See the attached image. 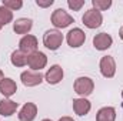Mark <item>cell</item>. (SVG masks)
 I'll return each mask as SVG.
<instances>
[{"instance_id": "obj_7", "label": "cell", "mask_w": 123, "mask_h": 121, "mask_svg": "<svg viewBox=\"0 0 123 121\" xmlns=\"http://www.w3.org/2000/svg\"><path fill=\"white\" fill-rule=\"evenodd\" d=\"M85 38H86V36H85V33L80 30V29H73V30L69 31V34H67V43L72 47L82 46L85 43Z\"/></svg>"}, {"instance_id": "obj_3", "label": "cell", "mask_w": 123, "mask_h": 121, "mask_svg": "<svg viewBox=\"0 0 123 121\" xmlns=\"http://www.w3.org/2000/svg\"><path fill=\"white\" fill-rule=\"evenodd\" d=\"M83 23L89 27V29H96L100 26L102 23V14L99 10L92 9V10H87L83 16Z\"/></svg>"}, {"instance_id": "obj_10", "label": "cell", "mask_w": 123, "mask_h": 121, "mask_svg": "<svg viewBox=\"0 0 123 121\" xmlns=\"http://www.w3.org/2000/svg\"><path fill=\"white\" fill-rule=\"evenodd\" d=\"M93 44H94V47L97 50H106L112 44V37L109 34H106V33H100L93 38Z\"/></svg>"}, {"instance_id": "obj_8", "label": "cell", "mask_w": 123, "mask_h": 121, "mask_svg": "<svg viewBox=\"0 0 123 121\" xmlns=\"http://www.w3.org/2000/svg\"><path fill=\"white\" fill-rule=\"evenodd\" d=\"M115 68H116V66H115L113 57L106 56V57L102 59V61H100V71H102V74L105 77H113Z\"/></svg>"}, {"instance_id": "obj_20", "label": "cell", "mask_w": 123, "mask_h": 121, "mask_svg": "<svg viewBox=\"0 0 123 121\" xmlns=\"http://www.w3.org/2000/svg\"><path fill=\"white\" fill-rule=\"evenodd\" d=\"M112 1L110 0H106V1H102V0H93V6L96 7V10H105L107 7H110Z\"/></svg>"}, {"instance_id": "obj_9", "label": "cell", "mask_w": 123, "mask_h": 121, "mask_svg": "<svg viewBox=\"0 0 123 121\" xmlns=\"http://www.w3.org/2000/svg\"><path fill=\"white\" fill-rule=\"evenodd\" d=\"M43 76L39 71H25L22 73V81L25 86H37L42 83Z\"/></svg>"}, {"instance_id": "obj_25", "label": "cell", "mask_w": 123, "mask_h": 121, "mask_svg": "<svg viewBox=\"0 0 123 121\" xmlns=\"http://www.w3.org/2000/svg\"><path fill=\"white\" fill-rule=\"evenodd\" d=\"M120 37H122V40H123V27L120 29Z\"/></svg>"}, {"instance_id": "obj_15", "label": "cell", "mask_w": 123, "mask_h": 121, "mask_svg": "<svg viewBox=\"0 0 123 121\" xmlns=\"http://www.w3.org/2000/svg\"><path fill=\"white\" fill-rule=\"evenodd\" d=\"M17 108V103L10 101V100H3L0 101V114L1 116H12Z\"/></svg>"}, {"instance_id": "obj_21", "label": "cell", "mask_w": 123, "mask_h": 121, "mask_svg": "<svg viewBox=\"0 0 123 121\" xmlns=\"http://www.w3.org/2000/svg\"><path fill=\"white\" fill-rule=\"evenodd\" d=\"M22 4H23V3H22L20 0H16V1H13V0H4V1H3V6L7 7V9H20Z\"/></svg>"}, {"instance_id": "obj_6", "label": "cell", "mask_w": 123, "mask_h": 121, "mask_svg": "<svg viewBox=\"0 0 123 121\" xmlns=\"http://www.w3.org/2000/svg\"><path fill=\"white\" fill-rule=\"evenodd\" d=\"M37 47V40L33 36H26L20 40V51L23 54H31L36 51Z\"/></svg>"}, {"instance_id": "obj_11", "label": "cell", "mask_w": 123, "mask_h": 121, "mask_svg": "<svg viewBox=\"0 0 123 121\" xmlns=\"http://www.w3.org/2000/svg\"><path fill=\"white\" fill-rule=\"evenodd\" d=\"M36 113H37L36 105L31 104V103H27V104L22 108V111H20V114H19V118L22 121H31L36 117Z\"/></svg>"}, {"instance_id": "obj_2", "label": "cell", "mask_w": 123, "mask_h": 121, "mask_svg": "<svg viewBox=\"0 0 123 121\" xmlns=\"http://www.w3.org/2000/svg\"><path fill=\"white\" fill-rule=\"evenodd\" d=\"M52 23L56 26V27H67L70 23H73V17L70 14H67L63 9H57L53 16H52Z\"/></svg>"}, {"instance_id": "obj_4", "label": "cell", "mask_w": 123, "mask_h": 121, "mask_svg": "<svg viewBox=\"0 0 123 121\" xmlns=\"http://www.w3.org/2000/svg\"><path fill=\"white\" fill-rule=\"evenodd\" d=\"M74 90L80 95H89L93 90V81L87 77H80L74 83Z\"/></svg>"}, {"instance_id": "obj_17", "label": "cell", "mask_w": 123, "mask_h": 121, "mask_svg": "<svg viewBox=\"0 0 123 121\" xmlns=\"http://www.w3.org/2000/svg\"><path fill=\"white\" fill-rule=\"evenodd\" d=\"M97 121H115V110L112 107H105L99 110Z\"/></svg>"}, {"instance_id": "obj_14", "label": "cell", "mask_w": 123, "mask_h": 121, "mask_svg": "<svg viewBox=\"0 0 123 121\" xmlns=\"http://www.w3.org/2000/svg\"><path fill=\"white\" fill-rule=\"evenodd\" d=\"M73 110L77 116H85L89 113L90 110V103L85 98H79V100H74L73 101Z\"/></svg>"}, {"instance_id": "obj_26", "label": "cell", "mask_w": 123, "mask_h": 121, "mask_svg": "<svg viewBox=\"0 0 123 121\" xmlns=\"http://www.w3.org/2000/svg\"><path fill=\"white\" fill-rule=\"evenodd\" d=\"M1 80H3V73L0 71V81H1Z\"/></svg>"}, {"instance_id": "obj_12", "label": "cell", "mask_w": 123, "mask_h": 121, "mask_svg": "<svg viewBox=\"0 0 123 121\" xmlns=\"http://www.w3.org/2000/svg\"><path fill=\"white\" fill-rule=\"evenodd\" d=\"M62 77H63V70H62V67H59V66L50 67V70L46 73V80H47V83H50V84L59 83L62 80Z\"/></svg>"}, {"instance_id": "obj_19", "label": "cell", "mask_w": 123, "mask_h": 121, "mask_svg": "<svg viewBox=\"0 0 123 121\" xmlns=\"http://www.w3.org/2000/svg\"><path fill=\"white\" fill-rule=\"evenodd\" d=\"M10 20H12V11L4 6L0 7V29L3 24H7Z\"/></svg>"}, {"instance_id": "obj_27", "label": "cell", "mask_w": 123, "mask_h": 121, "mask_svg": "<svg viewBox=\"0 0 123 121\" xmlns=\"http://www.w3.org/2000/svg\"><path fill=\"white\" fill-rule=\"evenodd\" d=\"M43 121H50V120H43Z\"/></svg>"}, {"instance_id": "obj_13", "label": "cell", "mask_w": 123, "mask_h": 121, "mask_svg": "<svg viewBox=\"0 0 123 121\" xmlns=\"http://www.w3.org/2000/svg\"><path fill=\"white\" fill-rule=\"evenodd\" d=\"M16 88H17L16 87V83L13 80H10V78H3L0 81V93L4 94L6 97L13 95L16 93Z\"/></svg>"}, {"instance_id": "obj_22", "label": "cell", "mask_w": 123, "mask_h": 121, "mask_svg": "<svg viewBox=\"0 0 123 121\" xmlns=\"http://www.w3.org/2000/svg\"><path fill=\"white\" fill-rule=\"evenodd\" d=\"M83 4H85V1H83V0H80V1H76V0H69V7H70V9H73V10H79Z\"/></svg>"}, {"instance_id": "obj_23", "label": "cell", "mask_w": 123, "mask_h": 121, "mask_svg": "<svg viewBox=\"0 0 123 121\" xmlns=\"http://www.w3.org/2000/svg\"><path fill=\"white\" fill-rule=\"evenodd\" d=\"M52 3H53V0H49V1H40V0H37V4L42 6V7H47V6H50Z\"/></svg>"}, {"instance_id": "obj_1", "label": "cell", "mask_w": 123, "mask_h": 121, "mask_svg": "<svg viewBox=\"0 0 123 121\" xmlns=\"http://www.w3.org/2000/svg\"><path fill=\"white\" fill-rule=\"evenodd\" d=\"M62 41H63V36H62L60 31H57V30L46 31V34H44V37H43L44 46H46L47 49H50V50L59 49V46L62 44Z\"/></svg>"}, {"instance_id": "obj_5", "label": "cell", "mask_w": 123, "mask_h": 121, "mask_svg": "<svg viewBox=\"0 0 123 121\" xmlns=\"http://www.w3.org/2000/svg\"><path fill=\"white\" fill-rule=\"evenodd\" d=\"M27 64L33 70H40L46 66V56L40 51H34L27 56Z\"/></svg>"}, {"instance_id": "obj_18", "label": "cell", "mask_w": 123, "mask_h": 121, "mask_svg": "<svg viewBox=\"0 0 123 121\" xmlns=\"http://www.w3.org/2000/svg\"><path fill=\"white\" fill-rule=\"evenodd\" d=\"M12 63H13L14 66H17V67H22V66L27 64V56L23 54L20 50H19V51H14V53L12 54Z\"/></svg>"}, {"instance_id": "obj_16", "label": "cell", "mask_w": 123, "mask_h": 121, "mask_svg": "<svg viewBox=\"0 0 123 121\" xmlns=\"http://www.w3.org/2000/svg\"><path fill=\"white\" fill-rule=\"evenodd\" d=\"M31 29V20L30 19H19L14 23V31L19 34H25Z\"/></svg>"}, {"instance_id": "obj_28", "label": "cell", "mask_w": 123, "mask_h": 121, "mask_svg": "<svg viewBox=\"0 0 123 121\" xmlns=\"http://www.w3.org/2000/svg\"><path fill=\"white\" fill-rule=\"evenodd\" d=\"M122 95H123V93H122Z\"/></svg>"}, {"instance_id": "obj_24", "label": "cell", "mask_w": 123, "mask_h": 121, "mask_svg": "<svg viewBox=\"0 0 123 121\" xmlns=\"http://www.w3.org/2000/svg\"><path fill=\"white\" fill-rule=\"evenodd\" d=\"M59 121H73L72 118H69V117H63V118H60Z\"/></svg>"}]
</instances>
